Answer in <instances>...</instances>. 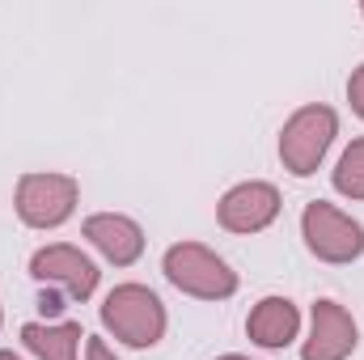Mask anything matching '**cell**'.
Wrapping results in <instances>:
<instances>
[{
    "label": "cell",
    "mask_w": 364,
    "mask_h": 360,
    "mask_svg": "<svg viewBox=\"0 0 364 360\" xmlns=\"http://www.w3.org/2000/svg\"><path fill=\"white\" fill-rule=\"evenodd\" d=\"M102 327L123 344V348H157L166 339V327H170V314L161 305V297L149 288V284H114L106 297H102Z\"/></svg>",
    "instance_id": "obj_1"
},
{
    "label": "cell",
    "mask_w": 364,
    "mask_h": 360,
    "mask_svg": "<svg viewBox=\"0 0 364 360\" xmlns=\"http://www.w3.org/2000/svg\"><path fill=\"white\" fill-rule=\"evenodd\" d=\"M339 136V115L326 102H305L296 106L284 127H279V162L292 179H309L318 174V166L326 162L331 144Z\"/></svg>",
    "instance_id": "obj_2"
},
{
    "label": "cell",
    "mask_w": 364,
    "mask_h": 360,
    "mask_svg": "<svg viewBox=\"0 0 364 360\" xmlns=\"http://www.w3.org/2000/svg\"><path fill=\"white\" fill-rule=\"evenodd\" d=\"M161 271L178 292L195 297V301H229L242 284L237 271L203 242H174L161 255Z\"/></svg>",
    "instance_id": "obj_3"
},
{
    "label": "cell",
    "mask_w": 364,
    "mask_h": 360,
    "mask_svg": "<svg viewBox=\"0 0 364 360\" xmlns=\"http://www.w3.org/2000/svg\"><path fill=\"white\" fill-rule=\"evenodd\" d=\"M77 203H81V182L73 174H55V170H30L17 179V191H13L17 221L38 233L68 225Z\"/></svg>",
    "instance_id": "obj_4"
},
{
    "label": "cell",
    "mask_w": 364,
    "mask_h": 360,
    "mask_svg": "<svg viewBox=\"0 0 364 360\" xmlns=\"http://www.w3.org/2000/svg\"><path fill=\"white\" fill-rule=\"evenodd\" d=\"M301 238H305V250L318 263H331V268H348L364 255V225L356 216H348L343 208H335L331 199H309L305 203Z\"/></svg>",
    "instance_id": "obj_5"
},
{
    "label": "cell",
    "mask_w": 364,
    "mask_h": 360,
    "mask_svg": "<svg viewBox=\"0 0 364 360\" xmlns=\"http://www.w3.org/2000/svg\"><path fill=\"white\" fill-rule=\"evenodd\" d=\"M30 275L43 284V288H60L68 301H90L97 292V280L102 271L81 246H68V242H47L30 255Z\"/></svg>",
    "instance_id": "obj_6"
},
{
    "label": "cell",
    "mask_w": 364,
    "mask_h": 360,
    "mask_svg": "<svg viewBox=\"0 0 364 360\" xmlns=\"http://www.w3.org/2000/svg\"><path fill=\"white\" fill-rule=\"evenodd\" d=\"M284 199H279V186L263 179H246V182H233L220 203H216V221L225 233H263L272 229L275 216H279Z\"/></svg>",
    "instance_id": "obj_7"
},
{
    "label": "cell",
    "mask_w": 364,
    "mask_h": 360,
    "mask_svg": "<svg viewBox=\"0 0 364 360\" xmlns=\"http://www.w3.org/2000/svg\"><path fill=\"white\" fill-rule=\"evenodd\" d=\"M360 344V327L348 305L322 297L309 309V335L301 344V360H348Z\"/></svg>",
    "instance_id": "obj_8"
},
{
    "label": "cell",
    "mask_w": 364,
    "mask_h": 360,
    "mask_svg": "<svg viewBox=\"0 0 364 360\" xmlns=\"http://www.w3.org/2000/svg\"><path fill=\"white\" fill-rule=\"evenodd\" d=\"M81 233H85V242L106 263H114V268H132L144 255V229H140V221H132L123 212H93V216H85Z\"/></svg>",
    "instance_id": "obj_9"
},
{
    "label": "cell",
    "mask_w": 364,
    "mask_h": 360,
    "mask_svg": "<svg viewBox=\"0 0 364 360\" xmlns=\"http://www.w3.org/2000/svg\"><path fill=\"white\" fill-rule=\"evenodd\" d=\"M246 335L263 352H284L288 344H296L301 339V309H296V301L275 297V292L263 297L250 309V318H246Z\"/></svg>",
    "instance_id": "obj_10"
},
{
    "label": "cell",
    "mask_w": 364,
    "mask_h": 360,
    "mask_svg": "<svg viewBox=\"0 0 364 360\" xmlns=\"http://www.w3.org/2000/svg\"><path fill=\"white\" fill-rule=\"evenodd\" d=\"M81 322H26L21 344L34 360H77L81 352Z\"/></svg>",
    "instance_id": "obj_11"
},
{
    "label": "cell",
    "mask_w": 364,
    "mask_h": 360,
    "mask_svg": "<svg viewBox=\"0 0 364 360\" xmlns=\"http://www.w3.org/2000/svg\"><path fill=\"white\" fill-rule=\"evenodd\" d=\"M331 186H335L343 199H352V203H360L364 199V136L360 140H352V144L343 149V157L335 162V170H331Z\"/></svg>",
    "instance_id": "obj_12"
},
{
    "label": "cell",
    "mask_w": 364,
    "mask_h": 360,
    "mask_svg": "<svg viewBox=\"0 0 364 360\" xmlns=\"http://www.w3.org/2000/svg\"><path fill=\"white\" fill-rule=\"evenodd\" d=\"M348 102H352V110L364 119V64H356L352 77H348Z\"/></svg>",
    "instance_id": "obj_13"
},
{
    "label": "cell",
    "mask_w": 364,
    "mask_h": 360,
    "mask_svg": "<svg viewBox=\"0 0 364 360\" xmlns=\"http://www.w3.org/2000/svg\"><path fill=\"white\" fill-rule=\"evenodd\" d=\"M64 301H68V297H64L60 288H43V292H38V309H43V318L64 314Z\"/></svg>",
    "instance_id": "obj_14"
},
{
    "label": "cell",
    "mask_w": 364,
    "mask_h": 360,
    "mask_svg": "<svg viewBox=\"0 0 364 360\" xmlns=\"http://www.w3.org/2000/svg\"><path fill=\"white\" fill-rule=\"evenodd\" d=\"M85 360H119V356H114V348H110L106 339H97V335H85Z\"/></svg>",
    "instance_id": "obj_15"
},
{
    "label": "cell",
    "mask_w": 364,
    "mask_h": 360,
    "mask_svg": "<svg viewBox=\"0 0 364 360\" xmlns=\"http://www.w3.org/2000/svg\"><path fill=\"white\" fill-rule=\"evenodd\" d=\"M216 360H255V356H242V352H225V356H216Z\"/></svg>",
    "instance_id": "obj_16"
},
{
    "label": "cell",
    "mask_w": 364,
    "mask_h": 360,
    "mask_svg": "<svg viewBox=\"0 0 364 360\" xmlns=\"http://www.w3.org/2000/svg\"><path fill=\"white\" fill-rule=\"evenodd\" d=\"M0 360H26V356H17V352H0Z\"/></svg>",
    "instance_id": "obj_17"
},
{
    "label": "cell",
    "mask_w": 364,
    "mask_h": 360,
    "mask_svg": "<svg viewBox=\"0 0 364 360\" xmlns=\"http://www.w3.org/2000/svg\"><path fill=\"white\" fill-rule=\"evenodd\" d=\"M360 17H364V4H360Z\"/></svg>",
    "instance_id": "obj_18"
},
{
    "label": "cell",
    "mask_w": 364,
    "mask_h": 360,
    "mask_svg": "<svg viewBox=\"0 0 364 360\" xmlns=\"http://www.w3.org/2000/svg\"><path fill=\"white\" fill-rule=\"evenodd\" d=\"M0 322H4V314H0Z\"/></svg>",
    "instance_id": "obj_19"
}]
</instances>
